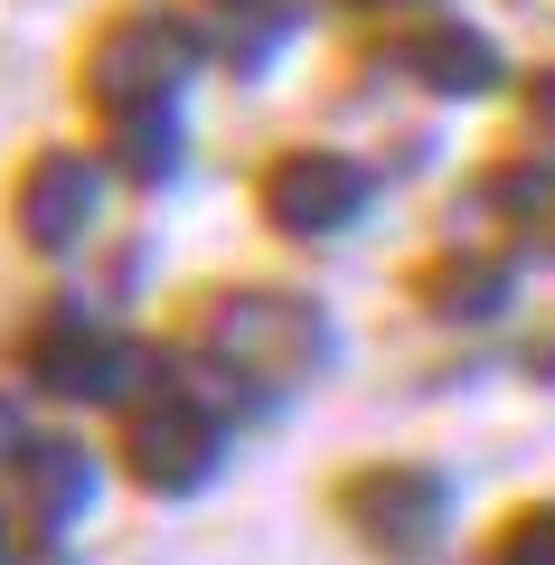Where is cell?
I'll return each mask as SVG.
<instances>
[{"label":"cell","mask_w":555,"mask_h":565,"mask_svg":"<svg viewBox=\"0 0 555 565\" xmlns=\"http://www.w3.org/2000/svg\"><path fill=\"white\" fill-rule=\"evenodd\" d=\"M527 114H536V122H546V132H555V66H546V76H536V85H527Z\"/></svg>","instance_id":"7c38bea8"},{"label":"cell","mask_w":555,"mask_h":565,"mask_svg":"<svg viewBox=\"0 0 555 565\" xmlns=\"http://www.w3.org/2000/svg\"><path fill=\"white\" fill-rule=\"evenodd\" d=\"M415 292L434 311H452V321H480V311L509 302V264H480V255H434L415 274Z\"/></svg>","instance_id":"30bf717a"},{"label":"cell","mask_w":555,"mask_h":565,"mask_svg":"<svg viewBox=\"0 0 555 565\" xmlns=\"http://www.w3.org/2000/svg\"><path fill=\"white\" fill-rule=\"evenodd\" d=\"M85 500H95V462L76 444L39 434L0 462V519H10V546H29V556H57V537L85 519Z\"/></svg>","instance_id":"5b68a950"},{"label":"cell","mask_w":555,"mask_h":565,"mask_svg":"<svg viewBox=\"0 0 555 565\" xmlns=\"http://www.w3.org/2000/svg\"><path fill=\"white\" fill-rule=\"evenodd\" d=\"M396 66L424 95H490L499 85V47L471 20H405L396 29Z\"/></svg>","instance_id":"9c48e42d"},{"label":"cell","mask_w":555,"mask_h":565,"mask_svg":"<svg viewBox=\"0 0 555 565\" xmlns=\"http://www.w3.org/2000/svg\"><path fill=\"white\" fill-rule=\"evenodd\" d=\"M357 217H367V170L339 151H282L264 170V226H282V236H339Z\"/></svg>","instance_id":"52a82bcc"},{"label":"cell","mask_w":555,"mask_h":565,"mask_svg":"<svg viewBox=\"0 0 555 565\" xmlns=\"http://www.w3.org/2000/svg\"><path fill=\"white\" fill-rule=\"evenodd\" d=\"M480 565H555V500H517L480 537Z\"/></svg>","instance_id":"8fae6325"},{"label":"cell","mask_w":555,"mask_h":565,"mask_svg":"<svg viewBox=\"0 0 555 565\" xmlns=\"http://www.w3.org/2000/svg\"><path fill=\"white\" fill-rule=\"evenodd\" d=\"M20 367H29V386L57 396V405L132 396V349H122L104 321H85V311H39V330L20 340Z\"/></svg>","instance_id":"8992f818"},{"label":"cell","mask_w":555,"mask_h":565,"mask_svg":"<svg viewBox=\"0 0 555 565\" xmlns=\"http://www.w3.org/2000/svg\"><path fill=\"white\" fill-rule=\"evenodd\" d=\"M226 462V415L217 396H207L199 377L189 386H132L122 396V471H132L151 500H189V490H207Z\"/></svg>","instance_id":"7a4b0ae2"},{"label":"cell","mask_w":555,"mask_h":565,"mask_svg":"<svg viewBox=\"0 0 555 565\" xmlns=\"http://www.w3.org/2000/svg\"><path fill=\"white\" fill-rule=\"evenodd\" d=\"M0 565H10V519H0Z\"/></svg>","instance_id":"4fadbf2b"},{"label":"cell","mask_w":555,"mask_h":565,"mask_svg":"<svg viewBox=\"0 0 555 565\" xmlns=\"http://www.w3.org/2000/svg\"><path fill=\"white\" fill-rule=\"evenodd\" d=\"M10 226H20L29 255H66V245L95 226V161H66V151H39L10 189Z\"/></svg>","instance_id":"ba28073f"},{"label":"cell","mask_w":555,"mask_h":565,"mask_svg":"<svg viewBox=\"0 0 555 565\" xmlns=\"http://www.w3.org/2000/svg\"><path fill=\"white\" fill-rule=\"evenodd\" d=\"M367 10H386V0H367Z\"/></svg>","instance_id":"9a60e30c"},{"label":"cell","mask_w":555,"mask_h":565,"mask_svg":"<svg viewBox=\"0 0 555 565\" xmlns=\"http://www.w3.org/2000/svg\"><path fill=\"white\" fill-rule=\"evenodd\" d=\"M330 519L377 565H434L452 527V481L434 462H349V481L330 490Z\"/></svg>","instance_id":"3957f363"},{"label":"cell","mask_w":555,"mask_h":565,"mask_svg":"<svg viewBox=\"0 0 555 565\" xmlns=\"http://www.w3.org/2000/svg\"><path fill=\"white\" fill-rule=\"evenodd\" d=\"M226 10H264V0H226Z\"/></svg>","instance_id":"5bb4252c"},{"label":"cell","mask_w":555,"mask_h":565,"mask_svg":"<svg viewBox=\"0 0 555 565\" xmlns=\"http://www.w3.org/2000/svg\"><path fill=\"white\" fill-rule=\"evenodd\" d=\"M179 76H189V29L160 20V10H122V20H104L95 47H85V85H95V114L104 122L170 114Z\"/></svg>","instance_id":"277c9868"},{"label":"cell","mask_w":555,"mask_h":565,"mask_svg":"<svg viewBox=\"0 0 555 565\" xmlns=\"http://www.w3.org/2000/svg\"><path fill=\"white\" fill-rule=\"evenodd\" d=\"M179 349L199 359V386H207V396H282V386H301L320 359H330V330H320V311L292 302V292L236 282V292L189 302Z\"/></svg>","instance_id":"6da1fadb"}]
</instances>
